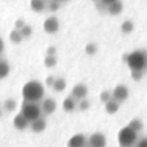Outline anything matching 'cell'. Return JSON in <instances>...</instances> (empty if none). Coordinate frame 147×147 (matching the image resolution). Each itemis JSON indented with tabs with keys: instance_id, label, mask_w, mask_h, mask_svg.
Instances as JSON below:
<instances>
[{
	"instance_id": "277c9868",
	"label": "cell",
	"mask_w": 147,
	"mask_h": 147,
	"mask_svg": "<svg viewBox=\"0 0 147 147\" xmlns=\"http://www.w3.org/2000/svg\"><path fill=\"white\" fill-rule=\"evenodd\" d=\"M137 132L131 127H123L118 133V142L121 147H130L136 142Z\"/></svg>"
},
{
	"instance_id": "1f68e13d",
	"label": "cell",
	"mask_w": 147,
	"mask_h": 147,
	"mask_svg": "<svg viewBox=\"0 0 147 147\" xmlns=\"http://www.w3.org/2000/svg\"><path fill=\"white\" fill-rule=\"evenodd\" d=\"M136 147H147V137H143L138 141Z\"/></svg>"
},
{
	"instance_id": "2e32d148",
	"label": "cell",
	"mask_w": 147,
	"mask_h": 147,
	"mask_svg": "<svg viewBox=\"0 0 147 147\" xmlns=\"http://www.w3.org/2000/svg\"><path fill=\"white\" fill-rule=\"evenodd\" d=\"M53 90L55 92H63L65 88H67V82H65V79L63 78H59V79H55V82L53 86Z\"/></svg>"
},
{
	"instance_id": "52a82bcc",
	"label": "cell",
	"mask_w": 147,
	"mask_h": 147,
	"mask_svg": "<svg viewBox=\"0 0 147 147\" xmlns=\"http://www.w3.org/2000/svg\"><path fill=\"white\" fill-rule=\"evenodd\" d=\"M59 28V19L55 16H51L47 18L43 22V29L47 33H55Z\"/></svg>"
},
{
	"instance_id": "4dcf8cb0",
	"label": "cell",
	"mask_w": 147,
	"mask_h": 147,
	"mask_svg": "<svg viewBox=\"0 0 147 147\" xmlns=\"http://www.w3.org/2000/svg\"><path fill=\"white\" fill-rule=\"evenodd\" d=\"M55 79L53 76H49L47 77V79H45V84H47V87H53V84H55Z\"/></svg>"
},
{
	"instance_id": "3957f363",
	"label": "cell",
	"mask_w": 147,
	"mask_h": 147,
	"mask_svg": "<svg viewBox=\"0 0 147 147\" xmlns=\"http://www.w3.org/2000/svg\"><path fill=\"white\" fill-rule=\"evenodd\" d=\"M41 108L39 107V105H37L36 103H31V102H26L23 101L22 106H21V114L29 121V122H33V121L37 120L38 118H40L41 114Z\"/></svg>"
},
{
	"instance_id": "9a60e30c",
	"label": "cell",
	"mask_w": 147,
	"mask_h": 147,
	"mask_svg": "<svg viewBox=\"0 0 147 147\" xmlns=\"http://www.w3.org/2000/svg\"><path fill=\"white\" fill-rule=\"evenodd\" d=\"M119 106H120V103H118L116 100L112 98L108 103L105 104V110L108 114L113 115L119 110Z\"/></svg>"
},
{
	"instance_id": "ffe728a7",
	"label": "cell",
	"mask_w": 147,
	"mask_h": 147,
	"mask_svg": "<svg viewBox=\"0 0 147 147\" xmlns=\"http://www.w3.org/2000/svg\"><path fill=\"white\" fill-rule=\"evenodd\" d=\"M3 108H4V110H6L7 112H12V111H14L15 108H16V101L11 98L7 99V100H5L4 103H3Z\"/></svg>"
},
{
	"instance_id": "7c38bea8",
	"label": "cell",
	"mask_w": 147,
	"mask_h": 147,
	"mask_svg": "<svg viewBox=\"0 0 147 147\" xmlns=\"http://www.w3.org/2000/svg\"><path fill=\"white\" fill-rule=\"evenodd\" d=\"M45 127H47V122H45V120L43 118H38L37 120H35L30 123L31 130L35 133L42 132V131L45 129Z\"/></svg>"
},
{
	"instance_id": "ba28073f",
	"label": "cell",
	"mask_w": 147,
	"mask_h": 147,
	"mask_svg": "<svg viewBox=\"0 0 147 147\" xmlns=\"http://www.w3.org/2000/svg\"><path fill=\"white\" fill-rule=\"evenodd\" d=\"M88 95V88L84 84H77L71 90V97L76 100H84Z\"/></svg>"
},
{
	"instance_id": "6da1fadb",
	"label": "cell",
	"mask_w": 147,
	"mask_h": 147,
	"mask_svg": "<svg viewBox=\"0 0 147 147\" xmlns=\"http://www.w3.org/2000/svg\"><path fill=\"white\" fill-rule=\"evenodd\" d=\"M45 96V87L38 81H29L22 88L23 100L26 102L36 103Z\"/></svg>"
},
{
	"instance_id": "cb8c5ba5",
	"label": "cell",
	"mask_w": 147,
	"mask_h": 147,
	"mask_svg": "<svg viewBox=\"0 0 147 147\" xmlns=\"http://www.w3.org/2000/svg\"><path fill=\"white\" fill-rule=\"evenodd\" d=\"M85 51H86V53H87V55H95V53H97L96 45H95V43H93V42L88 43V45L85 47Z\"/></svg>"
},
{
	"instance_id": "5b68a950",
	"label": "cell",
	"mask_w": 147,
	"mask_h": 147,
	"mask_svg": "<svg viewBox=\"0 0 147 147\" xmlns=\"http://www.w3.org/2000/svg\"><path fill=\"white\" fill-rule=\"evenodd\" d=\"M129 96V90L124 85H118L115 87V89L112 92V98L116 100L118 103H122L125 100H127Z\"/></svg>"
},
{
	"instance_id": "f546056e",
	"label": "cell",
	"mask_w": 147,
	"mask_h": 147,
	"mask_svg": "<svg viewBox=\"0 0 147 147\" xmlns=\"http://www.w3.org/2000/svg\"><path fill=\"white\" fill-rule=\"evenodd\" d=\"M49 8L51 11H57L59 8V4L57 1H51L49 4Z\"/></svg>"
},
{
	"instance_id": "5bb4252c",
	"label": "cell",
	"mask_w": 147,
	"mask_h": 147,
	"mask_svg": "<svg viewBox=\"0 0 147 147\" xmlns=\"http://www.w3.org/2000/svg\"><path fill=\"white\" fill-rule=\"evenodd\" d=\"M123 10V3L121 1H116L113 4L107 6V11L109 12V14L111 15H118L122 12Z\"/></svg>"
},
{
	"instance_id": "30bf717a",
	"label": "cell",
	"mask_w": 147,
	"mask_h": 147,
	"mask_svg": "<svg viewBox=\"0 0 147 147\" xmlns=\"http://www.w3.org/2000/svg\"><path fill=\"white\" fill-rule=\"evenodd\" d=\"M29 123L30 122L21 113L17 114L14 117V119H13V125H14V127L17 130H25L28 127Z\"/></svg>"
},
{
	"instance_id": "d6986e66",
	"label": "cell",
	"mask_w": 147,
	"mask_h": 147,
	"mask_svg": "<svg viewBox=\"0 0 147 147\" xmlns=\"http://www.w3.org/2000/svg\"><path fill=\"white\" fill-rule=\"evenodd\" d=\"M9 71H10V67L7 63V61L2 59L1 63H0V76H1V79H4L5 77L8 76Z\"/></svg>"
},
{
	"instance_id": "484cf974",
	"label": "cell",
	"mask_w": 147,
	"mask_h": 147,
	"mask_svg": "<svg viewBox=\"0 0 147 147\" xmlns=\"http://www.w3.org/2000/svg\"><path fill=\"white\" fill-rule=\"evenodd\" d=\"M131 77L134 81H140L143 77V71H131Z\"/></svg>"
},
{
	"instance_id": "f1b7e54d",
	"label": "cell",
	"mask_w": 147,
	"mask_h": 147,
	"mask_svg": "<svg viewBox=\"0 0 147 147\" xmlns=\"http://www.w3.org/2000/svg\"><path fill=\"white\" fill-rule=\"evenodd\" d=\"M25 25H26V24H25L24 21H23L22 19H17V20L15 21V23H14V26H15V28H16L17 30H20V29L23 28Z\"/></svg>"
},
{
	"instance_id": "603a6c76",
	"label": "cell",
	"mask_w": 147,
	"mask_h": 147,
	"mask_svg": "<svg viewBox=\"0 0 147 147\" xmlns=\"http://www.w3.org/2000/svg\"><path fill=\"white\" fill-rule=\"evenodd\" d=\"M45 65L47 67H53L57 65V59L55 55H47L45 59Z\"/></svg>"
},
{
	"instance_id": "e575fe53",
	"label": "cell",
	"mask_w": 147,
	"mask_h": 147,
	"mask_svg": "<svg viewBox=\"0 0 147 147\" xmlns=\"http://www.w3.org/2000/svg\"><path fill=\"white\" fill-rule=\"evenodd\" d=\"M3 51V40H1V51Z\"/></svg>"
},
{
	"instance_id": "44dd1931",
	"label": "cell",
	"mask_w": 147,
	"mask_h": 147,
	"mask_svg": "<svg viewBox=\"0 0 147 147\" xmlns=\"http://www.w3.org/2000/svg\"><path fill=\"white\" fill-rule=\"evenodd\" d=\"M9 38H10V40L12 41V42L19 43L21 40H22L23 36H22V34H21L20 30H17V29H13V30L10 32V34H9Z\"/></svg>"
},
{
	"instance_id": "4316f807",
	"label": "cell",
	"mask_w": 147,
	"mask_h": 147,
	"mask_svg": "<svg viewBox=\"0 0 147 147\" xmlns=\"http://www.w3.org/2000/svg\"><path fill=\"white\" fill-rule=\"evenodd\" d=\"M20 32H21V34H22L23 37H28L29 35L31 34L32 30H31V27L29 26V25H25L23 28L20 29Z\"/></svg>"
},
{
	"instance_id": "4fadbf2b",
	"label": "cell",
	"mask_w": 147,
	"mask_h": 147,
	"mask_svg": "<svg viewBox=\"0 0 147 147\" xmlns=\"http://www.w3.org/2000/svg\"><path fill=\"white\" fill-rule=\"evenodd\" d=\"M76 106H77L76 99L73 98L71 96L67 97L63 102V108L65 112H69V113L74 112L75 109H76Z\"/></svg>"
},
{
	"instance_id": "8fae6325",
	"label": "cell",
	"mask_w": 147,
	"mask_h": 147,
	"mask_svg": "<svg viewBox=\"0 0 147 147\" xmlns=\"http://www.w3.org/2000/svg\"><path fill=\"white\" fill-rule=\"evenodd\" d=\"M55 109H57V103H55V100H53V99L47 98L42 102L41 110H42V112L45 113V115L53 114L55 111Z\"/></svg>"
},
{
	"instance_id": "836d02e7",
	"label": "cell",
	"mask_w": 147,
	"mask_h": 147,
	"mask_svg": "<svg viewBox=\"0 0 147 147\" xmlns=\"http://www.w3.org/2000/svg\"><path fill=\"white\" fill-rule=\"evenodd\" d=\"M116 1H118V0H101V2L104 5H106V6H109V5L113 4V3L116 2Z\"/></svg>"
},
{
	"instance_id": "e0dca14e",
	"label": "cell",
	"mask_w": 147,
	"mask_h": 147,
	"mask_svg": "<svg viewBox=\"0 0 147 147\" xmlns=\"http://www.w3.org/2000/svg\"><path fill=\"white\" fill-rule=\"evenodd\" d=\"M30 7L35 12H41L45 9V5L42 0H31L30 1Z\"/></svg>"
},
{
	"instance_id": "d6a6232c",
	"label": "cell",
	"mask_w": 147,
	"mask_h": 147,
	"mask_svg": "<svg viewBox=\"0 0 147 147\" xmlns=\"http://www.w3.org/2000/svg\"><path fill=\"white\" fill-rule=\"evenodd\" d=\"M55 53H57V49H55V47H47V55H55Z\"/></svg>"
},
{
	"instance_id": "ac0fdd59",
	"label": "cell",
	"mask_w": 147,
	"mask_h": 147,
	"mask_svg": "<svg viewBox=\"0 0 147 147\" xmlns=\"http://www.w3.org/2000/svg\"><path fill=\"white\" fill-rule=\"evenodd\" d=\"M128 126H129V127H131V128H132L133 130L136 131V132L138 133L139 131L142 130L143 123H142V121H141L140 119H138V118H134V119H132V120H131L130 122H129Z\"/></svg>"
},
{
	"instance_id": "7a4b0ae2",
	"label": "cell",
	"mask_w": 147,
	"mask_h": 147,
	"mask_svg": "<svg viewBox=\"0 0 147 147\" xmlns=\"http://www.w3.org/2000/svg\"><path fill=\"white\" fill-rule=\"evenodd\" d=\"M123 61L127 63L131 71H143L146 67L147 59L144 53L141 51H134L123 55Z\"/></svg>"
},
{
	"instance_id": "d4e9b609",
	"label": "cell",
	"mask_w": 147,
	"mask_h": 147,
	"mask_svg": "<svg viewBox=\"0 0 147 147\" xmlns=\"http://www.w3.org/2000/svg\"><path fill=\"white\" fill-rule=\"evenodd\" d=\"M111 94H110V92H108V91H104V92H102L100 94V100H101V102H103V103H108L109 101L111 100Z\"/></svg>"
},
{
	"instance_id": "8992f818",
	"label": "cell",
	"mask_w": 147,
	"mask_h": 147,
	"mask_svg": "<svg viewBox=\"0 0 147 147\" xmlns=\"http://www.w3.org/2000/svg\"><path fill=\"white\" fill-rule=\"evenodd\" d=\"M89 144L91 147H105L107 144L106 137L101 132L93 133L89 138Z\"/></svg>"
},
{
	"instance_id": "9c48e42d",
	"label": "cell",
	"mask_w": 147,
	"mask_h": 147,
	"mask_svg": "<svg viewBox=\"0 0 147 147\" xmlns=\"http://www.w3.org/2000/svg\"><path fill=\"white\" fill-rule=\"evenodd\" d=\"M85 144H86V137H85L84 134H81V133H78V134H75L74 136H71V138L69 139L67 143V147H84Z\"/></svg>"
},
{
	"instance_id": "83f0119b",
	"label": "cell",
	"mask_w": 147,
	"mask_h": 147,
	"mask_svg": "<svg viewBox=\"0 0 147 147\" xmlns=\"http://www.w3.org/2000/svg\"><path fill=\"white\" fill-rule=\"evenodd\" d=\"M79 108H80L81 111L88 110V109L90 108V102H89L88 100H86V99H84V100L81 101L80 104H79Z\"/></svg>"
},
{
	"instance_id": "7402d4cb",
	"label": "cell",
	"mask_w": 147,
	"mask_h": 147,
	"mask_svg": "<svg viewBox=\"0 0 147 147\" xmlns=\"http://www.w3.org/2000/svg\"><path fill=\"white\" fill-rule=\"evenodd\" d=\"M134 28V24L131 20H125L124 22L121 24V31L125 34L127 33H130L131 31Z\"/></svg>"
}]
</instances>
